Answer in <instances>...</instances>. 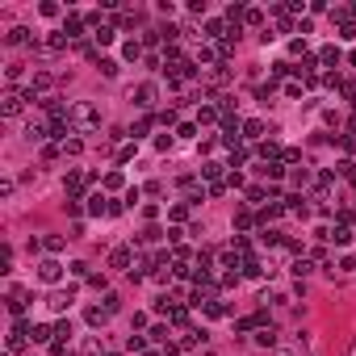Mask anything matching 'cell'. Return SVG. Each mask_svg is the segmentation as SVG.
I'll return each instance as SVG.
<instances>
[{
  "label": "cell",
  "instance_id": "52a82bcc",
  "mask_svg": "<svg viewBox=\"0 0 356 356\" xmlns=\"http://www.w3.org/2000/svg\"><path fill=\"white\" fill-rule=\"evenodd\" d=\"M51 335H55V331H51V327H42V323H34V327H30V339H34V343H46Z\"/></svg>",
  "mask_w": 356,
  "mask_h": 356
},
{
  "label": "cell",
  "instance_id": "3957f363",
  "mask_svg": "<svg viewBox=\"0 0 356 356\" xmlns=\"http://www.w3.org/2000/svg\"><path fill=\"white\" fill-rule=\"evenodd\" d=\"M21 101H26V97L9 88V92H5V105H0V113H5V117H17V113H21Z\"/></svg>",
  "mask_w": 356,
  "mask_h": 356
},
{
  "label": "cell",
  "instance_id": "5bb4252c",
  "mask_svg": "<svg viewBox=\"0 0 356 356\" xmlns=\"http://www.w3.org/2000/svg\"><path fill=\"white\" fill-rule=\"evenodd\" d=\"M92 38H97L101 46H109V42H113V26H97V34H92Z\"/></svg>",
  "mask_w": 356,
  "mask_h": 356
},
{
  "label": "cell",
  "instance_id": "44dd1931",
  "mask_svg": "<svg viewBox=\"0 0 356 356\" xmlns=\"http://www.w3.org/2000/svg\"><path fill=\"white\" fill-rule=\"evenodd\" d=\"M117 306H122V298H117V293H105V310H109V314H113V310H117Z\"/></svg>",
  "mask_w": 356,
  "mask_h": 356
},
{
  "label": "cell",
  "instance_id": "5b68a950",
  "mask_svg": "<svg viewBox=\"0 0 356 356\" xmlns=\"http://www.w3.org/2000/svg\"><path fill=\"white\" fill-rule=\"evenodd\" d=\"M80 30H84V21H80L76 13H71V17L63 21V38H80Z\"/></svg>",
  "mask_w": 356,
  "mask_h": 356
},
{
  "label": "cell",
  "instance_id": "8992f818",
  "mask_svg": "<svg viewBox=\"0 0 356 356\" xmlns=\"http://www.w3.org/2000/svg\"><path fill=\"white\" fill-rule=\"evenodd\" d=\"M88 323L92 327H105V323H109V310H105V306H88Z\"/></svg>",
  "mask_w": 356,
  "mask_h": 356
},
{
  "label": "cell",
  "instance_id": "9a60e30c",
  "mask_svg": "<svg viewBox=\"0 0 356 356\" xmlns=\"http://www.w3.org/2000/svg\"><path fill=\"white\" fill-rule=\"evenodd\" d=\"M88 210H92V214H109V206H105V197H88Z\"/></svg>",
  "mask_w": 356,
  "mask_h": 356
},
{
  "label": "cell",
  "instance_id": "30bf717a",
  "mask_svg": "<svg viewBox=\"0 0 356 356\" xmlns=\"http://www.w3.org/2000/svg\"><path fill=\"white\" fill-rule=\"evenodd\" d=\"M46 306H51V310H63V306H71V289H67V293H51V302H46Z\"/></svg>",
  "mask_w": 356,
  "mask_h": 356
},
{
  "label": "cell",
  "instance_id": "9c48e42d",
  "mask_svg": "<svg viewBox=\"0 0 356 356\" xmlns=\"http://www.w3.org/2000/svg\"><path fill=\"white\" fill-rule=\"evenodd\" d=\"M26 42H30V30H21V26L9 30V46H26Z\"/></svg>",
  "mask_w": 356,
  "mask_h": 356
},
{
  "label": "cell",
  "instance_id": "8fae6325",
  "mask_svg": "<svg viewBox=\"0 0 356 356\" xmlns=\"http://www.w3.org/2000/svg\"><path fill=\"white\" fill-rule=\"evenodd\" d=\"M42 134H46L42 122H30V126H26V138H30V142H42Z\"/></svg>",
  "mask_w": 356,
  "mask_h": 356
},
{
  "label": "cell",
  "instance_id": "ac0fdd59",
  "mask_svg": "<svg viewBox=\"0 0 356 356\" xmlns=\"http://www.w3.org/2000/svg\"><path fill=\"white\" fill-rule=\"evenodd\" d=\"M101 71L113 80V76H117V59H101Z\"/></svg>",
  "mask_w": 356,
  "mask_h": 356
},
{
  "label": "cell",
  "instance_id": "277c9868",
  "mask_svg": "<svg viewBox=\"0 0 356 356\" xmlns=\"http://www.w3.org/2000/svg\"><path fill=\"white\" fill-rule=\"evenodd\" d=\"M67 339H71V323H59V327H55V343H51V352H63Z\"/></svg>",
  "mask_w": 356,
  "mask_h": 356
},
{
  "label": "cell",
  "instance_id": "ba28073f",
  "mask_svg": "<svg viewBox=\"0 0 356 356\" xmlns=\"http://www.w3.org/2000/svg\"><path fill=\"white\" fill-rule=\"evenodd\" d=\"M256 343H260V348H277V331H272V327H264V331L256 335Z\"/></svg>",
  "mask_w": 356,
  "mask_h": 356
},
{
  "label": "cell",
  "instance_id": "d6986e66",
  "mask_svg": "<svg viewBox=\"0 0 356 356\" xmlns=\"http://www.w3.org/2000/svg\"><path fill=\"white\" fill-rule=\"evenodd\" d=\"M243 130H247V138H260V134H264V122H247Z\"/></svg>",
  "mask_w": 356,
  "mask_h": 356
},
{
  "label": "cell",
  "instance_id": "7c38bea8",
  "mask_svg": "<svg viewBox=\"0 0 356 356\" xmlns=\"http://www.w3.org/2000/svg\"><path fill=\"white\" fill-rule=\"evenodd\" d=\"M138 105H155V84H142L138 88Z\"/></svg>",
  "mask_w": 356,
  "mask_h": 356
},
{
  "label": "cell",
  "instance_id": "6da1fadb",
  "mask_svg": "<svg viewBox=\"0 0 356 356\" xmlns=\"http://www.w3.org/2000/svg\"><path fill=\"white\" fill-rule=\"evenodd\" d=\"M67 122H71V126H80V130H92V126H101V109H97L92 101H80L76 109L67 113Z\"/></svg>",
  "mask_w": 356,
  "mask_h": 356
},
{
  "label": "cell",
  "instance_id": "e0dca14e",
  "mask_svg": "<svg viewBox=\"0 0 356 356\" xmlns=\"http://www.w3.org/2000/svg\"><path fill=\"white\" fill-rule=\"evenodd\" d=\"M318 59H323V63H339V51H335V46H323V55H318Z\"/></svg>",
  "mask_w": 356,
  "mask_h": 356
},
{
  "label": "cell",
  "instance_id": "2e32d148",
  "mask_svg": "<svg viewBox=\"0 0 356 356\" xmlns=\"http://www.w3.org/2000/svg\"><path fill=\"white\" fill-rule=\"evenodd\" d=\"M218 172H222V163H201V176H210V181H218Z\"/></svg>",
  "mask_w": 356,
  "mask_h": 356
},
{
  "label": "cell",
  "instance_id": "7a4b0ae2",
  "mask_svg": "<svg viewBox=\"0 0 356 356\" xmlns=\"http://www.w3.org/2000/svg\"><path fill=\"white\" fill-rule=\"evenodd\" d=\"M59 277H63V264H59V260H42L38 264V281L42 285H55Z\"/></svg>",
  "mask_w": 356,
  "mask_h": 356
},
{
  "label": "cell",
  "instance_id": "4fadbf2b",
  "mask_svg": "<svg viewBox=\"0 0 356 356\" xmlns=\"http://www.w3.org/2000/svg\"><path fill=\"white\" fill-rule=\"evenodd\" d=\"M109 264H113V268H126V264H130V252H126V247H117V252L109 256Z\"/></svg>",
  "mask_w": 356,
  "mask_h": 356
},
{
  "label": "cell",
  "instance_id": "ffe728a7",
  "mask_svg": "<svg viewBox=\"0 0 356 356\" xmlns=\"http://www.w3.org/2000/svg\"><path fill=\"white\" fill-rule=\"evenodd\" d=\"M214 117H218V109H214V105H206V109H197V122H214Z\"/></svg>",
  "mask_w": 356,
  "mask_h": 356
}]
</instances>
